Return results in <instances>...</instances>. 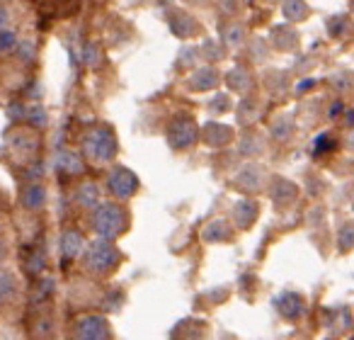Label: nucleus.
Listing matches in <instances>:
<instances>
[{"instance_id": "4", "label": "nucleus", "mask_w": 354, "mask_h": 340, "mask_svg": "<svg viewBox=\"0 0 354 340\" xmlns=\"http://www.w3.org/2000/svg\"><path fill=\"white\" fill-rule=\"evenodd\" d=\"M197 124L192 117H175L167 127V138L175 148H187L197 141Z\"/></svg>"}, {"instance_id": "2", "label": "nucleus", "mask_w": 354, "mask_h": 340, "mask_svg": "<svg viewBox=\"0 0 354 340\" xmlns=\"http://www.w3.org/2000/svg\"><path fill=\"white\" fill-rule=\"evenodd\" d=\"M117 260H119L117 248L112 246L109 238H102V236L90 243L88 253H85V267H88L93 275H104V272H109L117 265Z\"/></svg>"}, {"instance_id": "29", "label": "nucleus", "mask_w": 354, "mask_h": 340, "mask_svg": "<svg viewBox=\"0 0 354 340\" xmlns=\"http://www.w3.org/2000/svg\"><path fill=\"white\" fill-rule=\"evenodd\" d=\"M27 119H30L32 127H44L46 112L41 109V105H32V107H27Z\"/></svg>"}, {"instance_id": "23", "label": "nucleus", "mask_w": 354, "mask_h": 340, "mask_svg": "<svg viewBox=\"0 0 354 340\" xmlns=\"http://www.w3.org/2000/svg\"><path fill=\"white\" fill-rule=\"evenodd\" d=\"M284 15L289 22H301L306 15H308V6L304 0H286L284 3Z\"/></svg>"}, {"instance_id": "38", "label": "nucleus", "mask_w": 354, "mask_h": 340, "mask_svg": "<svg viewBox=\"0 0 354 340\" xmlns=\"http://www.w3.org/2000/svg\"><path fill=\"white\" fill-rule=\"evenodd\" d=\"M6 22H8V10H3V8H0V30L6 27Z\"/></svg>"}, {"instance_id": "11", "label": "nucleus", "mask_w": 354, "mask_h": 340, "mask_svg": "<svg viewBox=\"0 0 354 340\" xmlns=\"http://www.w3.org/2000/svg\"><path fill=\"white\" fill-rule=\"evenodd\" d=\"M56 170L61 175H78L83 173V158L73 151H61L56 156Z\"/></svg>"}, {"instance_id": "18", "label": "nucleus", "mask_w": 354, "mask_h": 340, "mask_svg": "<svg viewBox=\"0 0 354 340\" xmlns=\"http://www.w3.org/2000/svg\"><path fill=\"white\" fill-rule=\"evenodd\" d=\"M44 199H46V190L41 185H27L22 190V204L27 209H39L44 204Z\"/></svg>"}, {"instance_id": "12", "label": "nucleus", "mask_w": 354, "mask_h": 340, "mask_svg": "<svg viewBox=\"0 0 354 340\" xmlns=\"http://www.w3.org/2000/svg\"><path fill=\"white\" fill-rule=\"evenodd\" d=\"M231 136H233L231 127H226L221 122H209L204 127V138H207L209 146H226L231 141Z\"/></svg>"}, {"instance_id": "5", "label": "nucleus", "mask_w": 354, "mask_h": 340, "mask_svg": "<svg viewBox=\"0 0 354 340\" xmlns=\"http://www.w3.org/2000/svg\"><path fill=\"white\" fill-rule=\"evenodd\" d=\"M107 188H109V193H112L114 197L127 199V197H131V195L136 193L138 180H136V175L129 170V168H114L112 173H109V178H107Z\"/></svg>"}, {"instance_id": "10", "label": "nucleus", "mask_w": 354, "mask_h": 340, "mask_svg": "<svg viewBox=\"0 0 354 340\" xmlns=\"http://www.w3.org/2000/svg\"><path fill=\"white\" fill-rule=\"evenodd\" d=\"M262 178H265V170L260 165H245L236 175V185L245 193H255V190L262 188Z\"/></svg>"}, {"instance_id": "9", "label": "nucleus", "mask_w": 354, "mask_h": 340, "mask_svg": "<svg viewBox=\"0 0 354 340\" xmlns=\"http://www.w3.org/2000/svg\"><path fill=\"white\" fill-rule=\"evenodd\" d=\"M274 306H277V311H279L281 316H286V319H299V316L306 311L304 299H301L299 294H291V292H284V294L277 296Z\"/></svg>"}, {"instance_id": "7", "label": "nucleus", "mask_w": 354, "mask_h": 340, "mask_svg": "<svg viewBox=\"0 0 354 340\" xmlns=\"http://www.w3.org/2000/svg\"><path fill=\"white\" fill-rule=\"evenodd\" d=\"M75 335L85 340H97V338H109V323L102 316H85L75 323Z\"/></svg>"}, {"instance_id": "17", "label": "nucleus", "mask_w": 354, "mask_h": 340, "mask_svg": "<svg viewBox=\"0 0 354 340\" xmlns=\"http://www.w3.org/2000/svg\"><path fill=\"white\" fill-rule=\"evenodd\" d=\"M296 32L291 30V27H277V30H272V42H274V46L277 49H281V51H286V49H294L296 46Z\"/></svg>"}, {"instance_id": "39", "label": "nucleus", "mask_w": 354, "mask_h": 340, "mask_svg": "<svg viewBox=\"0 0 354 340\" xmlns=\"http://www.w3.org/2000/svg\"><path fill=\"white\" fill-rule=\"evenodd\" d=\"M347 143H349V148H354V132L349 134V141H347Z\"/></svg>"}, {"instance_id": "32", "label": "nucleus", "mask_w": 354, "mask_h": 340, "mask_svg": "<svg viewBox=\"0 0 354 340\" xmlns=\"http://www.w3.org/2000/svg\"><path fill=\"white\" fill-rule=\"evenodd\" d=\"M83 59H85V64H88V66H97L100 64V51H97V46H95V44L85 46Z\"/></svg>"}, {"instance_id": "27", "label": "nucleus", "mask_w": 354, "mask_h": 340, "mask_svg": "<svg viewBox=\"0 0 354 340\" xmlns=\"http://www.w3.org/2000/svg\"><path fill=\"white\" fill-rule=\"evenodd\" d=\"M243 39H245V30H243L241 25H231L223 30V42H226V44L238 46V44H243Z\"/></svg>"}, {"instance_id": "24", "label": "nucleus", "mask_w": 354, "mask_h": 340, "mask_svg": "<svg viewBox=\"0 0 354 340\" xmlns=\"http://www.w3.org/2000/svg\"><path fill=\"white\" fill-rule=\"evenodd\" d=\"M262 141H260V136H245L241 141V148H238V151H241V156H245V158H255V156H260L262 153Z\"/></svg>"}, {"instance_id": "14", "label": "nucleus", "mask_w": 354, "mask_h": 340, "mask_svg": "<svg viewBox=\"0 0 354 340\" xmlns=\"http://www.w3.org/2000/svg\"><path fill=\"white\" fill-rule=\"evenodd\" d=\"M80 248H83V238H80L78 231L68 229V231L61 233V256H64L66 260H73V258H78Z\"/></svg>"}, {"instance_id": "22", "label": "nucleus", "mask_w": 354, "mask_h": 340, "mask_svg": "<svg viewBox=\"0 0 354 340\" xmlns=\"http://www.w3.org/2000/svg\"><path fill=\"white\" fill-rule=\"evenodd\" d=\"M257 112H260V105H257V100L245 98L241 105H238V122H241V124H250V122H255Z\"/></svg>"}, {"instance_id": "15", "label": "nucleus", "mask_w": 354, "mask_h": 340, "mask_svg": "<svg viewBox=\"0 0 354 340\" xmlns=\"http://www.w3.org/2000/svg\"><path fill=\"white\" fill-rule=\"evenodd\" d=\"M170 30L175 32L180 39H187V37H192L199 27L187 12H177V15H172V20H170Z\"/></svg>"}, {"instance_id": "20", "label": "nucleus", "mask_w": 354, "mask_h": 340, "mask_svg": "<svg viewBox=\"0 0 354 340\" xmlns=\"http://www.w3.org/2000/svg\"><path fill=\"white\" fill-rule=\"evenodd\" d=\"M204 241L207 243H214V241H228L231 238V229L226 226L223 222H212L207 229H204Z\"/></svg>"}, {"instance_id": "26", "label": "nucleus", "mask_w": 354, "mask_h": 340, "mask_svg": "<svg viewBox=\"0 0 354 340\" xmlns=\"http://www.w3.org/2000/svg\"><path fill=\"white\" fill-rule=\"evenodd\" d=\"M291 132H294V124H291L286 117L277 119V122L272 124V136L279 138V141H284V138H289V136H291Z\"/></svg>"}, {"instance_id": "1", "label": "nucleus", "mask_w": 354, "mask_h": 340, "mask_svg": "<svg viewBox=\"0 0 354 340\" xmlns=\"http://www.w3.org/2000/svg\"><path fill=\"white\" fill-rule=\"evenodd\" d=\"M83 148H85V156L93 158V161L97 163L112 161L117 156V138H114L109 127H95L93 132L85 134Z\"/></svg>"}, {"instance_id": "37", "label": "nucleus", "mask_w": 354, "mask_h": 340, "mask_svg": "<svg viewBox=\"0 0 354 340\" xmlns=\"http://www.w3.org/2000/svg\"><path fill=\"white\" fill-rule=\"evenodd\" d=\"M20 54L25 56L27 61H30L32 56H35V46H32L30 42H22V44H20Z\"/></svg>"}, {"instance_id": "6", "label": "nucleus", "mask_w": 354, "mask_h": 340, "mask_svg": "<svg viewBox=\"0 0 354 340\" xmlns=\"http://www.w3.org/2000/svg\"><path fill=\"white\" fill-rule=\"evenodd\" d=\"M8 146H10L12 156H15L17 161L30 163L32 158L37 156L39 141H37V136L32 132H12L10 134V141H8Z\"/></svg>"}, {"instance_id": "41", "label": "nucleus", "mask_w": 354, "mask_h": 340, "mask_svg": "<svg viewBox=\"0 0 354 340\" xmlns=\"http://www.w3.org/2000/svg\"><path fill=\"white\" fill-rule=\"evenodd\" d=\"M199 3H204V0H199Z\"/></svg>"}, {"instance_id": "25", "label": "nucleus", "mask_w": 354, "mask_h": 340, "mask_svg": "<svg viewBox=\"0 0 354 340\" xmlns=\"http://www.w3.org/2000/svg\"><path fill=\"white\" fill-rule=\"evenodd\" d=\"M12 294H15V280H12V275L3 272L0 275V306L8 304L12 299Z\"/></svg>"}, {"instance_id": "35", "label": "nucleus", "mask_w": 354, "mask_h": 340, "mask_svg": "<svg viewBox=\"0 0 354 340\" xmlns=\"http://www.w3.org/2000/svg\"><path fill=\"white\" fill-rule=\"evenodd\" d=\"M10 117L12 119H27V107H25V105H20V102H15L10 107Z\"/></svg>"}, {"instance_id": "34", "label": "nucleus", "mask_w": 354, "mask_h": 340, "mask_svg": "<svg viewBox=\"0 0 354 340\" xmlns=\"http://www.w3.org/2000/svg\"><path fill=\"white\" fill-rule=\"evenodd\" d=\"M209 107H212V112H218V114L226 112V109H228V98H226V95H218V98H214V102L209 105Z\"/></svg>"}, {"instance_id": "28", "label": "nucleus", "mask_w": 354, "mask_h": 340, "mask_svg": "<svg viewBox=\"0 0 354 340\" xmlns=\"http://www.w3.org/2000/svg\"><path fill=\"white\" fill-rule=\"evenodd\" d=\"M339 251H349V248H354V224H344L342 229H339Z\"/></svg>"}, {"instance_id": "21", "label": "nucleus", "mask_w": 354, "mask_h": 340, "mask_svg": "<svg viewBox=\"0 0 354 340\" xmlns=\"http://www.w3.org/2000/svg\"><path fill=\"white\" fill-rule=\"evenodd\" d=\"M228 85H231V90H236V93H245V90L250 88V73H248L243 66H238V69H233L231 73H228Z\"/></svg>"}, {"instance_id": "16", "label": "nucleus", "mask_w": 354, "mask_h": 340, "mask_svg": "<svg viewBox=\"0 0 354 340\" xmlns=\"http://www.w3.org/2000/svg\"><path fill=\"white\" fill-rule=\"evenodd\" d=\"M218 80V73L214 69H199L197 73L189 78V88L192 90H209L214 88Z\"/></svg>"}, {"instance_id": "19", "label": "nucleus", "mask_w": 354, "mask_h": 340, "mask_svg": "<svg viewBox=\"0 0 354 340\" xmlns=\"http://www.w3.org/2000/svg\"><path fill=\"white\" fill-rule=\"evenodd\" d=\"M75 199H78V204L80 207H85V209H93V207H97L100 204V190L95 188V185H80V190H78V195H75Z\"/></svg>"}, {"instance_id": "40", "label": "nucleus", "mask_w": 354, "mask_h": 340, "mask_svg": "<svg viewBox=\"0 0 354 340\" xmlns=\"http://www.w3.org/2000/svg\"><path fill=\"white\" fill-rule=\"evenodd\" d=\"M0 258H3V243H0Z\"/></svg>"}, {"instance_id": "8", "label": "nucleus", "mask_w": 354, "mask_h": 340, "mask_svg": "<svg viewBox=\"0 0 354 340\" xmlns=\"http://www.w3.org/2000/svg\"><path fill=\"white\" fill-rule=\"evenodd\" d=\"M296 195H299V188H296L291 180L274 178V183H272V199H274L277 207H289V204H294Z\"/></svg>"}, {"instance_id": "36", "label": "nucleus", "mask_w": 354, "mask_h": 340, "mask_svg": "<svg viewBox=\"0 0 354 340\" xmlns=\"http://www.w3.org/2000/svg\"><path fill=\"white\" fill-rule=\"evenodd\" d=\"M344 27V20L342 17H335V20H330V25H328V30H330V35H339V30Z\"/></svg>"}, {"instance_id": "3", "label": "nucleus", "mask_w": 354, "mask_h": 340, "mask_svg": "<svg viewBox=\"0 0 354 340\" xmlns=\"http://www.w3.org/2000/svg\"><path fill=\"white\" fill-rule=\"evenodd\" d=\"M93 229L102 238L112 241L114 236H119L127 229V212L119 209L117 204H102L93 217Z\"/></svg>"}, {"instance_id": "33", "label": "nucleus", "mask_w": 354, "mask_h": 340, "mask_svg": "<svg viewBox=\"0 0 354 340\" xmlns=\"http://www.w3.org/2000/svg\"><path fill=\"white\" fill-rule=\"evenodd\" d=\"M330 146H335V141H330V136L328 134H323V136L315 141V146H313V153L318 156V153H323V151H328Z\"/></svg>"}, {"instance_id": "31", "label": "nucleus", "mask_w": 354, "mask_h": 340, "mask_svg": "<svg viewBox=\"0 0 354 340\" xmlns=\"http://www.w3.org/2000/svg\"><path fill=\"white\" fill-rule=\"evenodd\" d=\"M204 56H207L209 61H216V59H221V56H223V46L218 44V42L209 39L207 44H204Z\"/></svg>"}, {"instance_id": "30", "label": "nucleus", "mask_w": 354, "mask_h": 340, "mask_svg": "<svg viewBox=\"0 0 354 340\" xmlns=\"http://www.w3.org/2000/svg\"><path fill=\"white\" fill-rule=\"evenodd\" d=\"M15 46H17L15 35L8 32V30H0V54H10Z\"/></svg>"}, {"instance_id": "13", "label": "nucleus", "mask_w": 354, "mask_h": 340, "mask_svg": "<svg viewBox=\"0 0 354 340\" xmlns=\"http://www.w3.org/2000/svg\"><path fill=\"white\" fill-rule=\"evenodd\" d=\"M233 219H236V224L241 229H248L257 219V202H252V199H241V202H236V207H233Z\"/></svg>"}]
</instances>
